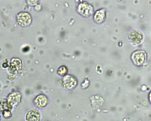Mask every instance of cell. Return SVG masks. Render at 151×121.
Listing matches in <instances>:
<instances>
[{
    "label": "cell",
    "instance_id": "7a4b0ae2",
    "mask_svg": "<svg viewBox=\"0 0 151 121\" xmlns=\"http://www.w3.org/2000/svg\"><path fill=\"white\" fill-rule=\"evenodd\" d=\"M132 59L136 65H141L145 61L146 54L141 50L137 51L132 54Z\"/></svg>",
    "mask_w": 151,
    "mask_h": 121
},
{
    "label": "cell",
    "instance_id": "9c48e42d",
    "mask_svg": "<svg viewBox=\"0 0 151 121\" xmlns=\"http://www.w3.org/2000/svg\"><path fill=\"white\" fill-rule=\"evenodd\" d=\"M12 108L10 106L6 100H0V113H2L6 110L12 111Z\"/></svg>",
    "mask_w": 151,
    "mask_h": 121
},
{
    "label": "cell",
    "instance_id": "8fae6325",
    "mask_svg": "<svg viewBox=\"0 0 151 121\" xmlns=\"http://www.w3.org/2000/svg\"><path fill=\"white\" fill-rule=\"evenodd\" d=\"M67 69L65 66H61V67H60V69H59L58 70V73L60 74V75H63L65 74L67 72Z\"/></svg>",
    "mask_w": 151,
    "mask_h": 121
},
{
    "label": "cell",
    "instance_id": "3957f363",
    "mask_svg": "<svg viewBox=\"0 0 151 121\" xmlns=\"http://www.w3.org/2000/svg\"><path fill=\"white\" fill-rule=\"evenodd\" d=\"M22 100V96L19 93L14 92L10 94L7 98V102L10 106L13 109L14 106L17 105Z\"/></svg>",
    "mask_w": 151,
    "mask_h": 121
},
{
    "label": "cell",
    "instance_id": "5b68a950",
    "mask_svg": "<svg viewBox=\"0 0 151 121\" xmlns=\"http://www.w3.org/2000/svg\"><path fill=\"white\" fill-rule=\"evenodd\" d=\"M78 11L83 16H88L92 13L93 8L88 3L83 2L78 6Z\"/></svg>",
    "mask_w": 151,
    "mask_h": 121
},
{
    "label": "cell",
    "instance_id": "277c9868",
    "mask_svg": "<svg viewBox=\"0 0 151 121\" xmlns=\"http://www.w3.org/2000/svg\"><path fill=\"white\" fill-rule=\"evenodd\" d=\"M26 121H40L41 114L37 109H31L26 115Z\"/></svg>",
    "mask_w": 151,
    "mask_h": 121
},
{
    "label": "cell",
    "instance_id": "7c38bea8",
    "mask_svg": "<svg viewBox=\"0 0 151 121\" xmlns=\"http://www.w3.org/2000/svg\"><path fill=\"white\" fill-rule=\"evenodd\" d=\"M1 120V116H0V121Z\"/></svg>",
    "mask_w": 151,
    "mask_h": 121
},
{
    "label": "cell",
    "instance_id": "52a82bcc",
    "mask_svg": "<svg viewBox=\"0 0 151 121\" xmlns=\"http://www.w3.org/2000/svg\"><path fill=\"white\" fill-rule=\"evenodd\" d=\"M64 84L68 89H72L76 86L77 81L74 77L68 75L64 78Z\"/></svg>",
    "mask_w": 151,
    "mask_h": 121
},
{
    "label": "cell",
    "instance_id": "30bf717a",
    "mask_svg": "<svg viewBox=\"0 0 151 121\" xmlns=\"http://www.w3.org/2000/svg\"><path fill=\"white\" fill-rule=\"evenodd\" d=\"M2 114L4 118H6V119L11 118L12 117V111L9 110H6L2 112Z\"/></svg>",
    "mask_w": 151,
    "mask_h": 121
},
{
    "label": "cell",
    "instance_id": "6da1fadb",
    "mask_svg": "<svg viewBox=\"0 0 151 121\" xmlns=\"http://www.w3.org/2000/svg\"><path fill=\"white\" fill-rule=\"evenodd\" d=\"M18 23L22 26H29L32 23V17L27 12H22L17 16Z\"/></svg>",
    "mask_w": 151,
    "mask_h": 121
},
{
    "label": "cell",
    "instance_id": "ba28073f",
    "mask_svg": "<svg viewBox=\"0 0 151 121\" xmlns=\"http://www.w3.org/2000/svg\"><path fill=\"white\" fill-rule=\"evenodd\" d=\"M105 11L103 9H100V10L97 11L95 14H94V21L96 22L99 23H100L103 21L105 19Z\"/></svg>",
    "mask_w": 151,
    "mask_h": 121
},
{
    "label": "cell",
    "instance_id": "8992f818",
    "mask_svg": "<svg viewBox=\"0 0 151 121\" xmlns=\"http://www.w3.org/2000/svg\"><path fill=\"white\" fill-rule=\"evenodd\" d=\"M48 98L44 95H39L34 100L35 105L39 108L45 107L48 105Z\"/></svg>",
    "mask_w": 151,
    "mask_h": 121
}]
</instances>
